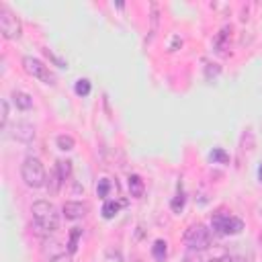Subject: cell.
Instances as JSON below:
<instances>
[{
    "instance_id": "obj_6",
    "label": "cell",
    "mask_w": 262,
    "mask_h": 262,
    "mask_svg": "<svg viewBox=\"0 0 262 262\" xmlns=\"http://www.w3.org/2000/svg\"><path fill=\"white\" fill-rule=\"evenodd\" d=\"M23 70H25L29 76L37 78L39 82H43V84H56V76L51 74V70H49L41 60H37V58H33V56H25V58H23Z\"/></svg>"
},
{
    "instance_id": "obj_8",
    "label": "cell",
    "mask_w": 262,
    "mask_h": 262,
    "mask_svg": "<svg viewBox=\"0 0 262 262\" xmlns=\"http://www.w3.org/2000/svg\"><path fill=\"white\" fill-rule=\"evenodd\" d=\"M11 135H13L15 139H19V141L29 143V141L35 139V125H31V123H27V121H19V123L13 125V133H11Z\"/></svg>"
},
{
    "instance_id": "obj_12",
    "label": "cell",
    "mask_w": 262,
    "mask_h": 262,
    "mask_svg": "<svg viewBox=\"0 0 262 262\" xmlns=\"http://www.w3.org/2000/svg\"><path fill=\"white\" fill-rule=\"evenodd\" d=\"M152 254H154V258L158 260V262H164L166 256H168V244H166V240H156L154 246H152Z\"/></svg>"
},
{
    "instance_id": "obj_14",
    "label": "cell",
    "mask_w": 262,
    "mask_h": 262,
    "mask_svg": "<svg viewBox=\"0 0 262 262\" xmlns=\"http://www.w3.org/2000/svg\"><path fill=\"white\" fill-rule=\"evenodd\" d=\"M56 174H58V178H60L62 182H64V180H68V178H70V174H72V162H70V160H58Z\"/></svg>"
},
{
    "instance_id": "obj_4",
    "label": "cell",
    "mask_w": 262,
    "mask_h": 262,
    "mask_svg": "<svg viewBox=\"0 0 262 262\" xmlns=\"http://www.w3.org/2000/svg\"><path fill=\"white\" fill-rule=\"evenodd\" d=\"M0 31H3V37L5 39H19L21 33H23V25H21V19L7 7V5H0Z\"/></svg>"
},
{
    "instance_id": "obj_1",
    "label": "cell",
    "mask_w": 262,
    "mask_h": 262,
    "mask_svg": "<svg viewBox=\"0 0 262 262\" xmlns=\"http://www.w3.org/2000/svg\"><path fill=\"white\" fill-rule=\"evenodd\" d=\"M33 223L39 234H54L60 228V213L54 203L49 201H35L31 207Z\"/></svg>"
},
{
    "instance_id": "obj_16",
    "label": "cell",
    "mask_w": 262,
    "mask_h": 262,
    "mask_svg": "<svg viewBox=\"0 0 262 262\" xmlns=\"http://www.w3.org/2000/svg\"><path fill=\"white\" fill-rule=\"evenodd\" d=\"M56 143H58V147L64 149V152H70V149H74V145H76L74 137H70V135H58Z\"/></svg>"
},
{
    "instance_id": "obj_26",
    "label": "cell",
    "mask_w": 262,
    "mask_h": 262,
    "mask_svg": "<svg viewBox=\"0 0 262 262\" xmlns=\"http://www.w3.org/2000/svg\"><path fill=\"white\" fill-rule=\"evenodd\" d=\"M186 262H193V260H191V258H186Z\"/></svg>"
},
{
    "instance_id": "obj_3",
    "label": "cell",
    "mask_w": 262,
    "mask_h": 262,
    "mask_svg": "<svg viewBox=\"0 0 262 262\" xmlns=\"http://www.w3.org/2000/svg\"><path fill=\"white\" fill-rule=\"evenodd\" d=\"M184 244L195 252H203L211 246V232H209L203 223H193L184 232Z\"/></svg>"
},
{
    "instance_id": "obj_7",
    "label": "cell",
    "mask_w": 262,
    "mask_h": 262,
    "mask_svg": "<svg viewBox=\"0 0 262 262\" xmlns=\"http://www.w3.org/2000/svg\"><path fill=\"white\" fill-rule=\"evenodd\" d=\"M62 211H64V217L66 219H82L86 213H88V205L82 203V201H66L64 207H62Z\"/></svg>"
},
{
    "instance_id": "obj_15",
    "label": "cell",
    "mask_w": 262,
    "mask_h": 262,
    "mask_svg": "<svg viewBox=\"0 0 262 262\" xmlns=\"http://www.w3.org/2000/svg\"><path fill=\"white\" fill-rule=\"evenodd\" d=\"M90 90H92V84H90V80H86V78H80V80L76 82V86H74V92H76L78 96H88Z\"/></svg>"
},
{
    "instance_id": "obj_20",
    "label": "cell",
    "mask_w": 262,
    "mask_h": 262,
    "mask_svg": "<svg viewBox=\"0 0 262 262\" xmlns=\"http://www.w3.org/2000/svg\"><path fill=\"white\" fill-rule=\"evenodd\" d=\"M230 31H232V29H228V27H226V29L219 33V37L215 39V47H217V51H221V49H223V43H226V37H228V33H230Z\"/></svg>"
},
{
    "instance_id": "obj_18",
    "label": "cell",
    "mask_w": 262,
    "mask_h": 262,
    "mask_svg": "<svg viewBox=\"0 0 262 262\" xmlns=\"http://www.w3.org/2000/svg\"><path fill=\"white\" fill-rule=\"evenodd\" d=\"M211 160H213V162L217 160V162H221V164H226V162H228L230 158H228V154H226L223 149H213V152H211Z\"/></svg>"
},
{
    "instance_id": "obj_21",
    "label": "cell",
    "mask_w": 262,
    "mask_h": 262,
    "mask_svg": "<svg viewBox=\"0 0 262 262\" xmlns=\"http://www.w3.org/2000/svg\"><path fill=\"white\" fill-rule=\"evenodd\" d=\"M182 207H184V195L180 193V195H176V199L172 201V211H176V213H178Z\"/></svg>"
},
{
    "instance_id": "obj_13",
    "label": "cell",
    "mask_w": 262,
    "mask_h": 262,
    "mask_svg": "<svg viewBox=\"0 0 262 262\" xmlns=\"http://www.w3.org/2000/svg\"><path fill=\"white\" fill-rule=\"evenodd\" d=\"M113 189L117 191V184H113L109 178H100V180H98V184H96V195H98L100 199H107V197H109V193H111Z\"/></svg>"
},
{
    "instance_id": "obj_25",
    "label": "cell",
    "mask_w": 262,
    "mask_h": 262,
    "mask_svg": "<svg viewBox=\"0 0 262 262\" xmlns=\"http://www.w3.org/2000/svg\"><path fill=\"white\" fill-rule=\"evenodd\" d=\"M258 180L262 182V164H260V168H258Z\"/></svg>"
},
{
    "instance_id": "obj_2",
    "label": "cell",
    "mask_w": 262,
    "mask_h": 262,
    "mask_svg": "<svg viewBox=\"0 0 262 262\" xmlns=\"http://www.w3.org/2000/svg\"><path fill=\"white\" fill-rule=\"evenodd\" d=\"M21 178L29 189H41L47 184V174L43 168V162L39 158H25V162L21 164Z\"/></svg>"
},
{
    "instance_id": "obj_11",
    "label": "cell",
    "mask_w": 262,
    "mask_h": 262,
    "mask_svg": "<svg viewBox=\"0 0 262 262\" xmlns=\"http://www.w3.org/2000/svg\"><path fill=\"white\" fill-rule=\"evenodd\" d=\"M143 191H145V184H143L141 176L131 174V176H129V193H131V197L141 199V197H143Z\"/></svg>"
},
{
    "instance_id": "obj_10",
    "label": "cell",
    "mask_w": 262,
    "mask_h": 262,
    "mask_svg": "<svg viewBox=\"0 0 262 262\" xmlns=\"http://www.w3.org/2000/svg\"><path fill=\"white\" fill-rule=\"evenodd\" d=\"M123 205H125V201H121V203H119V201H113V199L107 201V203L102 205V217H104V219H113V217L119 213V209H121Z\"/></svg>"
},
{
    "instance_id": "obj_23",
    "label": "cell",
    "mask_w": 262,
    "mask_h": 262,
    "mask_svg": "<svg viewBox=\"0 0 262 262\" xmlns=\"http://www.w3.org/2000/svg\"><path fill=\"white\" fill-rule=\"evenodd\" d=\"M49 262H72V254H56Z\"/></svg>"
},
{
    "instance_id": "obj_19",
    "label": "cell",
    "mask_w": 262,
    "mask_h": 262,
    "mask_svg": "<svg viewBox=\"0 0 262 262\" xmlns=\"http://www.w3.org/2000/svg\"><path fill=\"white\" fill-rule=\"evenodd\" d=\"M158 5H152V33L158 31Z\"/></svg>"
},
{
    "instance_id": "obj_9",
    "label": "cell",
    "mask_w": 262,
    "mask_h": 262,
    "mask_svg": "<svg viewBox=\"0 0 262 262\" xmlns=\"http://www.w3.org/2000/svg\"><path fill=\"white\" fill-rule=\"evenodd\" d=\"M13 102H15V107L21 109V111H29L33 107V98L27 94V92H13Z\"/></svg>"
},
{
    "instance_id": "obj_24",
    "label": "cell",
    "mask_w": 262,
    "mask_h": 262,
    "mask_svg": "<svg viewBox=\"0 0 262 262\" xmlns=\"http://www.w3.org/2000/svg\"><path fill=\"white\" fill-rule=\"evenodd\" d=\"M209 262H232V256H219V258H211Z\"/></svg>"
},
{
    "instance_id": "obj_22",
    "label": "cell",
    "mask_w": 262,
    "mask_h": 262,
    "mask_svg": "<svg viewBox=\"0 0 262 262\" xmlns=\"http://www.w3.org/2000/svg\"><path fill=\"white\" fill-rule=\"evenodd\" d=\"M9 127V100H3V129Z\"/></svg>"
},
{
    "instance_id": "obj_17",
    "label": "cell",
    "mask_w": 262,
    "mask_h": 262,
    "mask_svg": "<svg viewBox=\"0 0 262 262\" xmlns=\"http://www.w3.org/2000/svg\"><path fill=\"white\" fill-rule=\"evenodd\" d=\"M80 234H82V230H80V228H74V232H72V238H70V254H74V252H76Z\"/></svg>"
},
{
    "instance_id": "obj_5",
    "label": "cell",
    "mask_w": 262,
    "mask_h": 262,
    "mask_svg": "<svg viewBox=\"0 0 262 262\" xmlns=\"http://www.w3.org/2000/svg\"><path fill=\"white\" fill-rule=\"evenodd\" d=\"M213 230L219 236H238L244 230V221L236 215H228V213H215L211 219Z\"/></svg>"
}]
</instances>
